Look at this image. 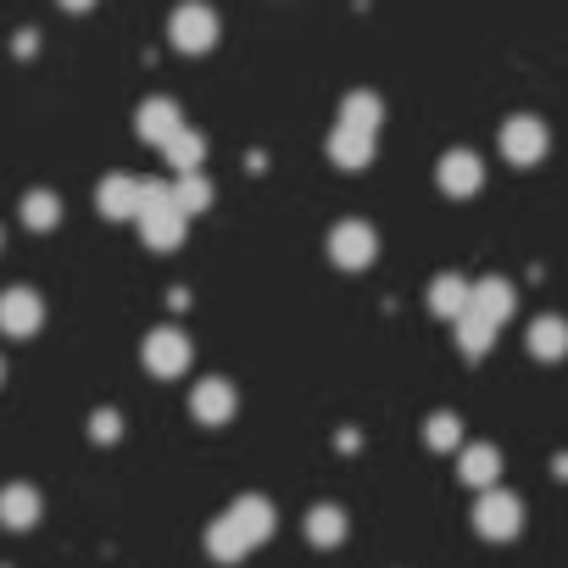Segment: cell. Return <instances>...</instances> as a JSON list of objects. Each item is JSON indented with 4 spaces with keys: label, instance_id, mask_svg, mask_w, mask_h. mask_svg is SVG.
I'll list each match as a JSON object with an SVG mask.
<instances>
[{
    "label": "cell",
    "instance_id": "obj_1",
    "mask_svg": "<svg viewBox=\"0 0 568 568\" xmlns=\"http://www.w3.org/2000/svg\"><path fill=\"white\" fill-rule=\"evenodd\" d=\"M217 12L206 7V0H184V7L168 18V40H173V51H184V57H201V51H212L217 45Z\"/></svg>",
    "mask_w": 568,
    "mask_h": 568
},
{
    "label": "cell",
    "instance_id": "obj_2",
    "mask_svg": "<svg viewBox=\"0 0 568 568\" xmlns=\"http://www.w3.org/2000/svg\"><path fill=\"white\" fill-rule=\"evenodd\" d=\"M329 256H335V267H346V273L374 267V256H379V234H374V223H363V217H341L335 234H329Z\"/></svg>",
    "mask_w": 568,
    "mask_h": 568
},
{
    "label": "cell",
    "instance_id": "obj_3",
    "mask_svg": "<svg viewBox=\"0 0 568 568\" xmlns=\"http://www.w3.org/2000/svg\"><path fill=\"white\" fill-rule=\"evenodd\" d=\"M474 529L485 535V540H513L518 529H524V501L513 496V490H479V507H474Z\"/></svg>",
    "mask_w": 568,
    "mask_h": 568
},
{
    "label": "cell",
    "instance_id": "obj_4",
    "mask_svg": "<svg viewBox=\"0 0 568 568\" xmlns=\"http://www.w3.org/2000/svg\"><path fill=\"white\" fill-rule=\"evenodd\" d=\"M40 324H45V302L29 291V284H18V291H0V335L29 341V335H40Z\"/></svg>",
    "mask_w": 568,
    "mask_h": 568
},
{
    "label": "cell",
    "instance_id": "obj_5",
    "mask_svg": "<svg viewBox=\"0 0 568 568\" xmlns=\"http://www.w3.org/2000/svg\"><path fill=\"white\" fill-rule=\"evenodd\" d=\"M140 357H145V368H151L156 379H179V374L190 368V341H184L179 329H151L145 346H140Z\"/></svg>",
    "mask_w": 568,
    "mask_h": 568
},
{
    "label": "cell",
    "instance_id": "obj_6",
    "mask_svg": "<svg viewBox=\"0 0 568 568\" xmlns=\"http://www.w3.org/2000/svg\"><path fill=\"white\" fill-rule=\"evenodd\" d=\"M501 156H507L513 168L540 162V156H546V123H540V118H507V123H501Z\"/></svg>",
    "mask_w": 568,
    "mask_h": 568
},
{
    "label": "cell",
    "instance_id": "obj_7",
    "mask_svg": "<svg viewBox=\"0 0 568 568\" xmlns=\"http://www.w3.org/2000/svg\"><path fill=\"white\" fill-rule=\"evenodd\" d=\"M179 129H184V112H179V101H168V95H156V101H145V106L134 112V134H140L145 145H168Z\"/></svg>",
    "mask_w": 568,
    "mask_h": 568
},
{
    "label": "cell",
    "instance_id": "obj_8",
    "mask_svg": "<svg viewBox=\"0 0 568 568\" xmlns=\"http://www.w3.org/2000/svg\"><path fill=\"white\" fill-rule=\"evenodd\" d=\"M223 518L240 529V540H245V546H262V540L273 535V524H278V513H273V501H267V496H240Z\"/></svg>",
    "mask_w": 568,
    "mask_h": 568
},
{
    "label": "cell",
    "instance_id": "obj_9",
    "mask_svg": "<svg viewBox=\"0 0 568 568\" xmlns=\"http://www.w3.org/2000/svg\"><path fill=\"white\" fill-rule=\"evenodd\" d=\"M513 307H518V296H513V284H507V278H479L474 291H468V313L490 318L496 329L513 318Z\"/></svg>",
    "mask_w": 568,
    "mask_h": 568
},
{
    "label": "cell",
    "instance_id": "obj_10",
    "mask_svg": "<svg viewBox=\"0 0 568 568\" xmlns=\"http://www.w3.org/2000/svg\"><path fill=\"white\" fill-rule=\"evenodd\" d=\"M435 179H440V190H446V195H474V190H479V179H485V168H479V156H474V151H446V156H440V168H435Z\"/></svg>",
    "mask_w": 568,
    "mask_h": 568
},
{
    "label": "cell",
    "instance_id": "obj_11",
    "mask_svg": "<svg viewBox=\"0 0 568 568\" xmlns=\"http://www.w3.org/2000/svg\"><path fill=\"white\" fill-rule=\"evenodd\" d=\"M95 201H101V212H106V217L134 223V212H140V179H134V173H106Z\"/></svg>",
    "mask_w": 568,
    "mask_h": 568
},
{
    "label": "cell",
    "instance_id": "obj_12",
    "mask_svg": "<svg viewBox=\"0 0 568 568\" xmlns=\"http://www.w3.org/2000/svg\"><path fill=\"white\" fill-rule=\"evenodd\" d=\"M329 162H335V168H368V162H374V134L335 123V134H329Z\"/></svg>",
    "mask_w": 568,
    "mask_h": 568
},
{
    "label": "cell",
    "instance_id": "obj_13",
    "mask_svg": "<svg viewBox=\"0 0 568 568\" xmlns=\"http://www.w3.org/2000/svg\"><path fill=\"white\" fill-rule=\"evenodd\" d=\"M190 413H195L201 424H229V418H234V385H223V379H201L195 396H190Z\"/></svg>",
    "mask_w": 568,
    "mask_h": 568
},
{
    "label": "cell",
    "instance_id": "obj_14",
    "mask_svg": "<svg viewBox=\"0 0 568 568\" xmlns=\"http://www.w3.org/2000/svg\"><path fill=\"white\" fill-rule=\"evenodd\" d=\"M468 291H474L468 278H457V273H440V278L429 284V313H435V318H446V324H457V318L468 313Z\"/></svg>",
    "mask_w": 568,
    "mask_h": 568
},
{
    "label": "cell",
    "instance_id": "obj_15",
    "mask_svg": "<svg viewBox=\"0 0 568 568\" xmlns=\"http://www.w3.org/2000/svg\"><path fill=\"white\" fill-rule=\"evenodd\" d=\"M40 490L34 485H7V490H0V524H7V529H29L34 518H40Z\"/></svg>",
    "mask_w": 568,
    "mask_h": 568
},
{
    "label": "cell",
    "instance_id": "obj_16",
    "mask_svg": "<svg viewBox=\"0 0 568 568\" xmlns=\"http://www.w3.org/2000/svg\"><path fill=\"white\" fill-rule=\"evenodd\" d=\"M457 474H463V485L490 490V485H496V474H501V452H496V446H463Z\"/></svg>",
    "mask_w": 568,
    "mask_h": 568
},
{
    "label": "cell",
    "instance_id": "obj_17",
    "mask_svg": "<svg viewBox=\"0 0 568 568\" xmlns=\"http://www.w3.org/2000/svg\"><path fill=\"white\" fill-rule=\"evenodd\" d=\"M529 357L562 363V357H568V324H562V318H535V324H529Z\"/></svg>",
    "mask_w": 568,
    "mask_h": 568
},
{
    "label": "cell",
    "instance_id": "obj_18",
    "mask_svg": "<svg viewBox=\"0 0 568 568\" xmlns=\"http://www.w3.org/2000/svg\"><path fill=\"white\" fill-rule=\"evenodd\" d=\"M341 123H346V129H368V134H379V123H385L379 95H374V90H352V95L341 101Z\"/></svg>",
    "mask_w": 568,
    "mask_h": 568
},
{
    "label": "cell",
    "instance_id": "obj_19",
    "mask_svg": "<svg viewBox=\"0 0 568 568\" xmlns=\"http://www.w3.org/2000/svg\"><path fill=\"white\" fill-rule=\"evenodd\" d=\"M168 162H173V173H201V162H206V140L195 134V129H179L168 145Z\"/></svg>",
    "mask_w": 568,
    "mask_h": 568
},
{
    "label": "cell",
    "instance_id": "obj_20",
    "mask_svg": "<svg viewBox=\"0 0 568 568\" xmlns=\"http://www.w3.org/2000/svg\"><path fill=\"white\" fill-rule=\"evenodd\" d=\"M452 329H457V346H463V357H485V352L496 346V324H490V318H479V313H463Z\"/></svg>",
    "mask_w": 568,
    "mask_h": 568
},
{
    "label": "cell",
    "instance_id": "obj_21",
    "mask_svg": "<svg viewBox=\"0 0 568 568\" xmlns=\"http://www.w3.org/2000/svg\"><path fill=\"white\" fill-rule=\"evenodd\" d=\"M173 206H179L184 217L206 212V206H212V184H206L201 173H173Z\"/></svg>",
    "mask_w": 568,
    "mask_h": 568
},
{
    "label": "cell",
    "instance_id": "obj_22",
    "mask_svg": "<svg viewBox=\"0 0 568 568\" xmlns=\"http://www.w3.org/2000/svg\"><path fill=\"white\" fill-rule=\"evenodd\" d=\"M23 223H29L34 234L57 229V223H62V201H57L51 190H29V195H23Z\"/></svg>",
    "mask_w": 568,
    "mask_h": 568
},
{
    "label": "cell",
    "instance_id": "obj_23",
    "mask_svg": "<svg viewBox=\"0 0 568 568\" xmlns=\"http://www.w3.org/2000/svg\"><path fill=\"white\" fill-rule=\"evenodd\" d=\"M307 540L313 546H341L346 540V513L341 507H313L307 513Z\"/></svg>",
    "mask_w": 568,
    "mask_h": 568
},
{
    "label": "cell",
    "instance_id": "obj_24",
    "mask_svg": "<svg viewBox=\"0 0 568 568\" xmlns=\"http://www.w3.org/2000/svg\"><path fill=\"white\" fill-rule=\"evenodd\" d=\"M424 440H429L435 452H457V446H463V424H457L452 413H435V418L424 424Z\"/></svg>",
    "mask_w": 568,
    "mask_h": 568
},
{
    "label": "cell",
    "instance_id": "obj_25",
    "mask_svg": "<svg viewBox=\"0 0 568 568\" xmlns=\"http://www.w3.org/2000/svg\"><path fill=\"white\" fill-rule=\"evenodd\" d=\"M118 429H123V424H118V413H95V418H90V435H95L101 446H112V440H118Z\"/></svg>",
    "mask_w": 568,
    "mask_h": 568
},
{
    "label": "cell",
    "instance_id": "obj_26",
    "mask_svg": "<svg viewBox=\"0 0 568 568\" xmlns=\"http://www.w3.org/2000/svg\"><path fill=\"white\" fill-rule=\"evenodd\" d=\"M62 7H68V12H90V7H95V0H62Z\"/></svg>",
    "mask_w": 568,
    "mask_h": 568
},
{
    "label": "cell",
    "instance_id": "obj_27",
    "mask_svg": "<svg viewBox=\"0 0 568 568\" xmlns=\"http://www.w3.org/2000/svg\"><path fill=\"white\" fill-rule=\"evenodd\" d=\"M0 379H7V368H0Z\"/></svg>",
    "mask_w": 568,
    "mask_h": 568
}]
</instances>
